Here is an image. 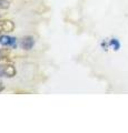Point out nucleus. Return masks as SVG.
Instances as JSON below:
<instances>
[{
    "instance_id": "nucleus-2",
    "label": "nucleus",
    "mask_w": 128,
    "mask_h": 133,
    "mask_svg": "<svg viewBox=\"0 0 128 133\" xmlns=\"http://www.w3.org/2000/svg\"><path fill=\"white\" fill-rule=\"evenodd\" d=\"M17 74V69L12 64H0V78L11 79Z\"/></svg>"
},
{
    "instance_id": "nucleus-5",
    "label": "nucleus",
    "mask_w": 128,
    "mask_h": 133,
    "mask_svg": "<svg viewBox=\"0 0 128 133\" xmlns=\"http://www.w3.org/2000/svg\"><path fill=\"white\" fill-rule=\"evenodd\" d=\"M108 44H109V48H111L114 51H118L120 49V42L118 41V39H110L108 41Z\"/></svg>"
},
{
    "instance_id": "nucleus-1",
    "label": "nucleus",
    "mask_w": 128,
    "mask_h": 133,
    "mask_svg": "<svg viewBox=\"0 0 128 133\" xmlns=\"http://www.w3.org/2000/svg\"><path fill=\"white\" fill-rule=\"evenodd\" d=\"M0 45L3 48H17L18 39L9 35H0Z\"/></svg>"
},
{
    "instance_id": "nucleus-6",
    "label": "nucleus",
    "mask_w": 128,
    "mask_h": 133,
    "mask_svg": "<svg viewBox=\"0 0 128 133\" xmlns=\"http://www.w3.org/2000/svg\"><path fill=\"white\" fill-rule=\"evenodd\" d=\"M10 7V2L8 0H0V10H6Z\"/></svg>"
},
{
    "instance_id": "nucleus-7",
    "label": "nucleus",
    "mask_w": 128,
    "mask_h": 133,
    "mask_svg": "<svg viewBox=\"0 0 128 133\" xmlns=\"http://www.w3.org/2000/svg\"><path fill=\"white\" fill-rule=\"evenodd\" d=\"M7 57H8V52L5 51V50H0V61L6 60Z\"/></svg>"
},
{
    "instance_id": "nucleus-8",
    "label": "nucleus",
    "mask_w": 128,
    "mask_h": 133,
    "mask_svg": "<svg viewBox=\"0 0 128 133\" xmlns=\"http://www.w3.org/2000/svg\"><path fill=\"white\" fill-rule=\"evenodd\" d=\"M3 90H5V84H3V82L0 80V92H2Z\"/></svg>"
},
{
    "instance_id": "nucleus-4",
    "label": "nucleus",
    "mask_w": 128,
    "mask_h": 133,
    "mask_svg": "<svg viewBox=\"0 0 128 133\" xmlns=\"http://www.w3.org/2000/svg\"><path fill=\"white\" fill-rule=\"evenodd\" d=\"M15 29V23L11 20H0V35L2 32H11Z\"/></svg>"
},
{
    "instance_id": "nucleus-3",
    "label": "nucleus",
    "mask_w": 128,
    "mask_h": 133,
    "mask_svg": "<svg viewBox=\"0 0 128 133\" xmlns=\"http://www.w3.org/2000/svg\"><path fill=\"white\" fill-rule=\"evenodd\" d=\"M35 43H36V40L34 37L31 36H26L23 37V38L20 40V47H21L23 50H26V51H29L31 50L32 48L35 47Z\"/></svg>"
}]
</instances>
